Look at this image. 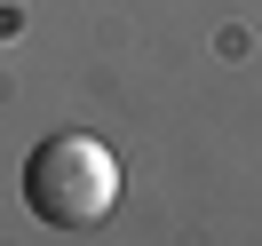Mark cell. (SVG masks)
<instances>
[{"mask_svg":"<svg viewBox=\"0 0 262 246\" xmlns=\"http://www.w3.org/2000/svg\"><path fill=\"white\" fill-rule=\"evenodd\" d=\"M24 207H32V222L48 230H96L103 214L119 207V159L103 135L88 127H56L32 143V159H24Z\"/></svg>","mask_w":262,"mask_h":246,"instance_id":"1","label":"cell"}]
</instances>
